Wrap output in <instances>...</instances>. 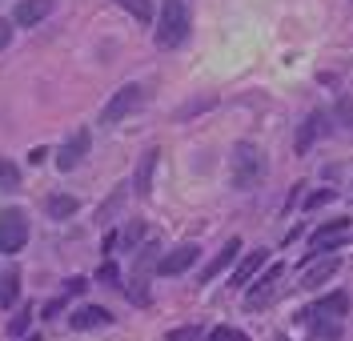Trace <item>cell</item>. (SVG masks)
<instances>
[{
	"mask_svg": "<svg viewBox=\"0 0 353 341\" xmlns=\"http://www.w3.org/2000/svg\"><path fill=\"white\" fill-rule=\"evenodd\" d=\"M189 37V8L181 0H165L161 21H157V45L161 48H176Z\"/></svg>",
	"mask_w": 353,
	"mask_h": 341,
	"instance_id": "6da1fadb",
	"label": "cell"
},
{
	"mask_svg": "<svg viewBox=\"0 0 353 341\" xmlns=\"http://www.w3.org/2000/svg\"><path fill=\"white\" fill-rule=\"evenodd\" d=\"M265 177V157L257 145H237L233 149V189H257Z\"/></svg>",
	"mask_w": 353,
	"mask_h": 341,
	"instance_id": "7a4b0ae2",
	"label": "cell"
},
{
	"mask_svg": "<svg viewBox=\"0 0 353 341\" xmlns=\"http://www.w3.org/2000/svg\"><path fill=\"white\" fill-rule=\"evenodd\" d=\"M28 245V217L24 209H0V253H21Z\"/></svg>",
	"mask_w": 353,
	"mask_h": 341,
	"instance_id": "3957f363",
	"label": "cell"
},
{
	"mask_svg": "<svg viewBox=\"0 0 353 341\" xmlns=\"http://www.w3.org/2000/svg\"><path fill=\"white\" fill-rule=\"evenodd\" d=\"M281 273H285V265H281V261H277V265H269V269H265L261 277L249 285V289H245V309H253V313H257V309H265V305L277 297V289H281Z\"/></svg>",
	"mask_w": 353,
	"mask_h": 341,
	"instance_id": "277c9868",
	"label": "cell"
},
{
	"mask_svg": "<svg viewBox=\"0 0 353 341\" xmlns=\"http://www.w3.org/2000/svg\"><path fill=\"white\" fill-rule=\"evenodd\" d=\"M141 101H145V89H141V85H125V89H117L112 92V101L101 109V125H121Z\"/></svg>",
	"mask_w": 353,
	"mask_h": 341,
	"instance_id": "5b68a950",
	"label": "cell"
},
{
	"mask_svg": "<svg viewBox=\"0 0 353 341\" xmlns=\"http://www.w3.org/2000/svg\"><path fill=\"white\" fill-rule=\"evenodd\" d=\"M345 233H350V217H337V221H330V225L313 229V233H309V257H305V265L313 261V257L330 253L333 245H341V237H345Z\"/></svg>",
	"mask_w": 353,
	"mask_h": 341,
	"instance_id": "8992f818",
	"label": "cell"
},
{
	"mask_svg": "<svg viewBox=\"0 0 353 341\" xmlns=\"http://www.w3.org/2000/svg\"><path fill=\"white\" fill-rule=\"evenodd\" d=\"M88 145H92V136H88V129H77V133L65 141V149L57 153V169L61 173H72L81 161H85V153H88Z\"/></svg>",
	"mask_w": 353,
	"mask_h": 341,
	"instance_id": "52a82bcc",
	"label": "cell"
},
{
	"mask_svg": "<svg viewBox=\"0 0 353 341\" xmlns=\"http://www.w3.org/2000/svg\"><path fill=\"white\" fill-rule=\"evenodd\" d=\"M301 325H305L313 338H321V341H337V338H341V318H330V313H321L317 305L301 313Z\"/></svg>",
	"mask_w": 353,
	"mask_h": 341,
	"instance_id": "ba28073f",
	"label": "cell"
},
{
	"mask_svg": "<svg viewBox=\"0 0 353 341\" xmlns=\"http://www.w3.org/2000/svg\"><path fill=\"white\" fill-rule=\"evenodd\" d=\"M197 257H201L197 245H181V249H173V253H165V257H161L157 273H161V277H176V273H185V269H189V265H193Z\"/></svg>",
	"mask_w": 353,
	"mask_h": 341,
	"instance_id": "9c48e42d",
	"label": "cell"
},
{
	"mask_svg": "<svg viewBox=\"0 0 353 341\" xmlns=\"http://www.w3.org/2000/svg\"><path fill=\"white\" fill-rule=\"evenodd\" d=\"M48 12H52V0H21V4L12 8V24L32 28V24H41Z\"/></svg>",
	"mask_w": 353,
	"mask_h": 341,
	"instance_id": "30bf717a",
	"label": "cell"
},
{
	"mask_svg": "<svg viewBox=\"0 0 353 341\" xmlns=\"http://www.w3.org/2000/svg\"><path fill=\"white\" fill-rule=\"evenodd\" d=\"M72 329H101V325H112V313L105 305H81L72 318H68Z\"/></svg>",
	"mask_w": 353,
	"mask_h": 341,
	"instance_id": "8fae6325",
	"label": "cell"
},
{
	"mask_svg": "<svg viewBox=\"0 0 353 341\" xmlns=\"http://www.w3.org/2000/svg\"><path fill=\"white\" fill-rule=\"evenodd\" d=\"M265 261H269V253H265V249H253V253L241 261V265H237V273H233V285H237V289H249V285H253V277H257V269H261Z\"/></svg>",
	"mask_w": 353,
	"mask_h": 341,
	"instance_id": "7c38bea8",
	"label": "cell"
},
{
	"mask_svg": "<svg viewBox=\"0 0 353 341\" xmlns=\"http://www.w3.org/2000/svg\"><path fill=\"white\" fill-rule=\"evenodd\" d=\"M337 269H341V261H337V257H325V261H317V265H305L301 285H305V289H321V285H325Z\"/></svg>",
	"mask_w": 353,
	"mask_h": 341,
	"instance_id": "4fadbf2b",
	"label": "cell"
},
{
	"mask_svg": "<svg viewBox=\"0 0 353 341\" xmlns=\"http://www.w3.org/2000/svg\"><path fill=\"white\" fill-rule=\"evenodd\" d=\"M237 249H241V241H237V237H233V241H225V249H221L217 257H213V261L205 265V273H201V281H213V277H217V273L225 269V265H229L233 257H237Z\"/></svg>",
	"mask_w": 353,
	"mask_h": 341,
	"instance_id": "5bb4252c",
	"label": "cell"
},
{
	"mask_svg": "<svg viewBox=\"0 0 353 341\" xmlns=\"http://www.w3.org/2000/svg\"><path fill=\"white\" fill-rule=\"evenodd\" d=\"M153 169H157V149H149V153H145V157H141V165H137V193H141V197H149V189H153Z\"/></svg>",
	"mask_w": 353,
	"mask_h": 341,
	"instance_id": "9a60e30c",
	"label": "cell"
},
{
	"mask_svg": "<svg viewBox=\"0 0 353 341\" xmlns=\"http://www.w3.org/2000/svg\"><path fill=\"white\" fill-rule=\"evenodd\" d=\"M17 297H21V273L8 269L4 277H0V305H4V309H12V305H17Z\"/></svg>",
	"mask_w": 353,
	"mask_h": 341,
	"instance_id": "2e32d148",
	"label": "cell"
},
{
	"mask_svg": "<svg viewBox=\"0 0 353 341\" xmlns=\"http://www.w3.org/2000/svg\"><path fill=\"white\" fill-rule=\"evenodd\" d=\"M77 209H81V201H77V197H68V193H52V197H48V217H57V221L72 217Z\"/></svg>",
	"mask_w": 353,
	"mask_h": 341,
	"instance_id": "e0dca14e",
	"label": "cell"
},
{
	"mask_svg": "<svg viewBox=\"0 0 353 341\" xmlns=\"http://www.w3.org/2000/svg\"><path fill=\"white\" fill-rule=\"evenodd\" d=\"M317 309L321 313H330V318H341L345 321V313H350V293H330L317 301Z\"/></svg>",
	"mask_w": 353,
	"mask_h": 341,
	"instance_id": "ac0fdd59",
	"label": "cell"
},
{
	"mask_svg": "<svg viewBox=\"0 0 353 341\" xmlns=\"http://www.w3.org/2000/svg\"><path fill=\"white\" fill-rule=\"evenodd\" d=\"M125 12H132L141 24H153V0H117Z\"/></svg>",
	"mask_w": 353,
	"mask_h": 341,
	"instance_id": "d6986e66",
	"label": "cell"
},
{
	"mask_svg": "<svg viewBox=\"0 0 353 341\" xmlns=\"http://www.w3.org/2000/svg\"><path fill=\"white\" fill-rule=\"evenodd\" d=\"M0 189H21V169L12 161H0Z\"/></svg>",
	"mask_w": 353,
	"mask_h": 341,
	"instance_id": "ffe728a7",
	"label": "cell"
},
{
	"mask_svg": "<svg viewBox=\"0 0 353 341\" xmlns=\"http://www.w3.org/2000/svg\"><path fill=\"white\" fill-rule=\"evenodd\" d=\"M205 341H249V338H245L241 329H233V325H217V329H213Z\"/></svg>",
	"mask_w": 353,
	"mask_h": 341,
	"instance_id": "44dd1931",
	"label": "cell"
},
{
	"mask_svg": "<svg viewBox=\"0 0 353 341\" xmlns=\"http://www.w3.org/2000/svg\"><path fill=\"white\" fill-rule=\"evenodd\" d=\"M313 136H317V116L301 125V133H297V153H305L309 145H313Z\"/></svg>",
	"mask_w": 353,
	"mask_h": 341,
	"instance_id": "7402d4cb",
	"label": "cell"
},
{
	"mask_svg": "<svg viewBox=\"0 0 353 341\" xmlns=\"http://www.w3.org/2000/svg\"><path fill=\"white\" fill-rule=\"evenodd\" d=\"M141 237H145V225H141V221H132L129 229H125V233H121V237H117V245H137V241H141Z\"/></svg>",
	"mask_w": 353,
	"mask_h": 341,
	"instance_id": "603a6c76",
	"label": "cell"
},
{
	"mask_svg": "<svg viewBox=\"0 0 353 341\" xmlns=\"http://www.w3.org/2000/svg\"><path fill=\"white\" fill-rule=\"evenodd\" d=\"M169 341H201L197 325H181V329H169Z\"/></svg>",
	"mask_w": 353,
	"mask_h": 341,
	"instance_id": "cb8c5ba5",
	"label": "cell"
},
{
	"mask_svg": "<svg viewBox=\"0 0 353 341\" xmlns=\"http://www.w3.org/2000/svg\"><path fill=\"white\" fill-rule=\"evenodd\" d=\"M97 281H105V285H117V265H112V261H105V265H101V273H97Z\"/></svg>",
	"mask_w": 353,
	"mask_h": 341,
	"instance_id": "d4e9b609",
	"label": "cell"
},
{
	"mask_svg": "<svg viewBox=\"0 0 353 341\" xmlns=\"http://www.w3.org/2000/svg\"><path fill=\"white\" fill-rule=\"evenodd\" d=\"M85 289H88L85 277H68V293H85Z\"/></svg>",
	"mask_w": 353,
	"mask_h": 341,
	"instance_id": "484cf974",
	"label": "cell"
},
{
	"mask_svg": "<svg viewBox=\"0 0 353 341\" xmlns=\"http://www.w3.org/2000/svg\"><path fill=\"white\" fill-rule=\"evenodd\" d=\"M8 41H12V24H4V21H0V52L8 48Z\"/></svg>",
	"mask_w": 353,
	"mask_h": 341,
	"instance_id": "4316f807",
	"label": "cell"
},
{
	"mask_svg": "<svg viewBox=\"0 0 353 341\" xmlns=\"http://www.w3.org/2000/svg\"><path fill=\"white\" fill-rule=\"evenodd\" d=\"M8 329H12V333H24V329H28V313H21V318H12V325H8Z\"/></svg>",
	"mask_w": 353,
	"mask_h": 341,
	"instance_id": "83f0119b",
	"label": "cell"
},
{
	"mask_svg": "<svg viewBox=\"0 0 353 341\" xmlns=\"http://www.w3.org/2000/svg\"><path fill=\"white\" fill-rule=\"evenodd\" d=\"M325 201H330V193H313L305 201V209H317V205H325Z\"/></svg>",
	"mask_w": 353,
	"mask_h": 341,
	"instance_id": "f1b7e54d",
	"label": "cell"
},
{
	"mask_svg": "<svg viewBox=\"0 0 353 341\" xmlns=\"http://www.w3.org/2000/svg\"><path fill=\"white\" fill-rule=\"evenodd\" d=\"M273 341H289V338H273Z\"/></svg>",
	"mask_w": 353,
	"mask_h": 341,
	"instance_id": "f546056e",
	"label": "cell"
}]
</instances>
